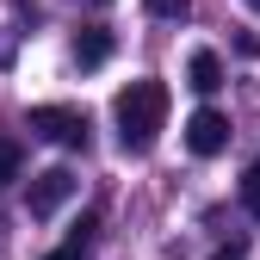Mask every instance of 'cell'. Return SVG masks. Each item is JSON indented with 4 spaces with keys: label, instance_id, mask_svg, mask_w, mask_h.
Segmentation results:
<instances>
[{
    "label": "cell",
    "instance_id": "8fae6325",
    "mask_svg": "<svg viewBox=\"0 0 260 260\" xmlns=\"http://www.w3.org/2000/svg\"><path fill=\"white\" fill-rule=\"evenodd\" d=\"M44 260H87V242H69V248H56V254H44Z\"/></svg>",
    "mask_w": 260,
    "mask_h": 260
},
{
    "label": "cell",
    "instance_id": "7c38bea8",
    "mask_svg": "<svg viewBox=\"0 0 260 260\" xmlns=\"http://www.w3.org/2000/svg\"><path fill=\"white\" fill-rule=\"evenodd\" d=\"M242 254H248L242 242H230V248H217V260H242Z\"/></svg>",
    "mask_w": 260,
    "mask_h": 260
},
{
    "label": "cell",
    "instance_id": "7a4b0ae2",
    "mask_svg": "<svg viewBox=\"0 0 260 260\" xmlns=\"http://www.w3.org/2000/svg\"><path fill=\"white\" fill-rule=\"evenodd\" d=\"M31 137L62 143V149H87L93 124H87V112H81V106H31Z\"/></svg>",
    "mask_w": 260,
    "mask_h": 260
},
{
    "label": "cell",
    "instance_id": "9c48e42d",
    "mask_svg": "<svg viewBox=\"0 0 260 260\" xmlns=\"http://www.w3.org/2000/svg\"><path fill=\"white\" fill-rule=\"evenodd\" d=\"M143 7H149L155 19H186V7H192V0H143Z\"/></svg>",
    "mask_w": 260,
    "mask_h": 260
},
{
    "label": "cell",
    "instance_id": "52a82bcc",
    "mask_svg": "<svg viewBox=\"0 0 260 260\" xmlns=\"http://www.w3.org/2000/svg\"><path fill=\"white\" fill-rule=\"evenodd\" d=\"M19 168H25V149H19L13 137H0V186H13V180H19Z\"/></svg>",
    "mask_w": 260,
    "mask_h": 260
},
{
    "label": "cell",
    "instance_id": "277c9868",
    "mask_svg": "<svg viewBox=\"0 0 260 260\" xmlns=\"http://www.w3.org/2000/svg\"><path fill=\"white\" fill-rule=\"evenodd\" d=\"M186 149L192 155H223L230 149V118H223L217 106H199L186 118Z\"/></svg>",
    "mask_w": 260,
    "mask_h": 260
},
{
    "label": "cell",
    "instance_id": "3957f363",
    "mask_svg": "<svg viewBox=\"0 0 260 260\" xmlns=\"http://www.w3.org/2000/svg\"><path fill=\"white\" fill-rule=\"evenodd\" d=\"M75 199V174L69 168H44L38 180H31V192H25V211L31 217H50V211H62Z\"/></svg>",
    "mask_w": 260,
    "mask_h": 260
},
{
    "label": "cell",
    "instance_id": "8992f818",
    "mask_svg": "<svg viewBox=\"0 0 260 260\" xmlns=\"http://www.w3.org/2000/svg\"><path fill=\"white\" fill-rule=\"evenodd\" d=\"M186 87H192V93H217V87H223V62H217V50H199V56H192Z\"/></svg>",
    "mask_w": 260,
    "mask_h": 260
},
{
    "label": "cell",
    "instance_id": "30bf717a",
    "mask_svg": "<svg viewBox=\"0 0 260 260\" xmlns=\"http://www.w3.org/2000/svg\"><path fill=\"white\" fill-rule=\"evenodd\" d=\"M93 236H100V217H81L75 230H69V242H87V248H93Z\"/></svg>",
    "mask_w": 260,
    "mask_h": 260
},
{
    "label": "cell",
    "instance_id": "ba28073f",
    "mask_svg": "<svg viewBox=\"0 0 260 260\" xmlns=\"http://www.w3.org/2000/svg\"><path fill=\"white\" fill-rule=\"evenodd\" d=\"M242 211H248V217H260V161L242 174Z\"/></svg>",
    "mask_w": 260,
    "mask_h": 260
},
{
    "label": "cell",
    "instance_id": "5b68a950",
    "mask_svg": "<svg viewBox=\"0 0 260 260\" xmlns=\"http://www.w3.org/2000/svg\"><path fill=\"white\" fill-rule=\"evenodd\" d=\"M106 56H112V31L106 25H87L81 38H75V62H81V69H100Z\"/></svg>",
    "mask_w": 260,
    "mask_h": 260
},
{
    "label": "cell",
    "instance_id": "6da1fadb",
    "mask_svg": "<svg viewBox=\"0 0 260 260\" xmlns=\"http://www.w3.org/2000/svg\"><path fill=\"white\" fill-rule=\"evenodd\" d=\"M112 118H118L124 155H149L155 137H161V124H168V87H161V81H130V87L118 93Z\"/></svg>",
    "mask_w": 260,
    "mask_h": 260
}]
</instances>
